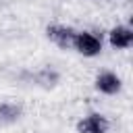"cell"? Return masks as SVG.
<instances>
[{
  "label": "cell",
  "instance_id": "obj_5",
  "mask_svg": "<svg viewBox=\"0 0 133 133\" xmlns=\"http://www.w3.org/2000/svg\"><path fill=\"white\" fill-rule=\"evenodd\" d=\"M96 87L104 94H116L121 89V79L112 73H102L98 79H96Z\"/></svg>",
  "mask_w": 133,
  "mask_h": 133
},
{
  "label": "cell",
  "instance_id": "obj_1",
  "mask_svg": "<svg viewBox=\"0 0 133 133\" xmlns=\"http://www.w3.org/2000/svg\"><path fill=\"white\" fill-rule=\"evenodd\" d=\"M73 46H75L81 54H85V56H96V54L102 50L100 39H98L94 33H87V31H83V33H75Z\"/></svg>",
  "mask_w": 133,
  "mask_h": 133
},
{
  "label": "cell",
  "instance_id": "obj_4",
  "mask_svg": "<svg viewBox=\"0 0 133 133\" xmlns=\"http://www.w3.org/2000/svg\"><path fill=\"white\" fill-rule=\"evenodd\" d=\"M110 44L114 48H129L133 44V31L129 27H114L110 31Z\"/></svg>",
  "mask_w": 133,
  "mask_h": 133
},
{
  "label": "cell",
  "instance_id": "obj_2",
  "mask_svg": "<svg viewBox=\"0 0 133 133\" xmlns=\"http://www.w3.org/2000/svg\"><path fill=\"white\" fill-rule=\"evenodd\" d=\"M106 129H108V121L102 114H89L77 125L79 133H106Z\"/></svg>",
  "mask_w": 133,
  "mask_h": 133
},
{
  "label": "cell",
  "instance_id": "obj_3",
  "mask_svg": "<svg viewBox=\"0 0 133 133\" xmlns=\"http://www.w3.org/2000/svg\"><path fill=\"white\" fill-rule=\"evenodd\" d=\"M48 37H50L56 46L69 48V46H73L75 31L69 29V27H62V25H52V27H48Z\"/></svg>",
  "mask_w": 133,
  "mask_h": 133
}]
</instances>
